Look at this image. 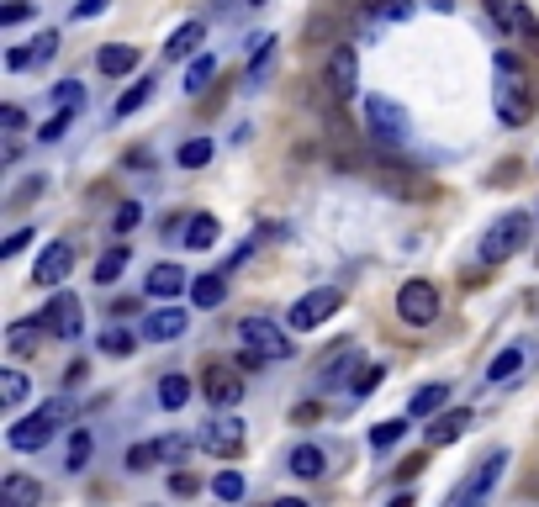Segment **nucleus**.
I'll return each instance as SVG.
<instances>
[{
    "label": "nucleus",
    "instance_id": "c85d7f7f",
    "mask_svg": "<svg viewBox=\"0 0 539 507\" xmlns=\"http://www.w3.org/2000/svg\"><path fill=\"white\" fill-rule=\"evenodd\" d=\"M159 460H164V439H148V444L127 449V471H154Z\"/></svg>",
    "mask_w": 539,
    "mask_h": 507
},
{
    "label": "nucleus",
    "instance_id": "c756f323",
    "mask_svg": "<svg viewBox=\"0 0 539 507\" xmlns=\"http://www.w3.org/2000/svg\"><path fill=\"white\" fill-rule=\"evenodd\" d=\"M185 402H191V381H185V375H164V381H159V407H185Z\"/></svg>",
    "mask_w": 539,
    "mask_h": 507
},
{
    "label": "nucleus",
    "instance_id": "c03bdc74",
    "mask_svg": "<svg viewBox=\"0 0 539 507\" xmlns=\"http://www.w3.org/2000/svg\"><path fill=\"white\" fill-rule=\"evenodd\" d=\"M53 53H59V32H43V37L32 43V64H48Z\"/></svg>",
    "mask_w": 539,
    "mask_h": 507
},
{
    "label": "nucleus",
    "instance_id": "9b49d317",
    "mask_svg": "<svg viewBox=\"0 0 539 507\" xmlns=\"http://www.w3.org/2000/svg\"><path fill=\"white\" fill-rule=\"evenodd\" d=\"M43 328H48L53 338H64V344L85 338V307H80V296H69V291L53 296V302L43 307Z\"/></svg>",
    "mask_w": 539,
    "mask_h": 507
},
{
    "label": "nucleus",
    "instance_id": "2eb2a0df",
    "mask_svg": "<svg viewBox=\"0 0 539 507\" xmlns=\"http://www.w3.org/2000/svg\"><path fill=\"white\" fill-rule=\"evenodd\" d=\"M185 317L180 307H159V312H148L143 317V338H154V344H175V338H185Z\"/></svg>",
    "mask_w": 539,
    "mask_h": 507
},
{
    "label": "nucleus",
    "instance_id": "cd10ccee",
    "mask_svg": "<svg viewBox=\"0 0 539 507\" xmlns=\"http://www.w3.org/2000/svg\"><path fill=\"white\" fill-rule=\"evenodd\" d=\"M90 449H96V439H90L85 428H74V434H69V449H64V471H85V465H90Z\"/></svg>",
    "mask_w": 539,
    "mask_h": 507
},
{
    "label": "nucleus",
    "instance_id": "49530a36",
    "mask_svg": "<svg viewBox=\"0 0 539 507\" xmlns=\"http://www.w3.org/2000/svg\"><path fill=\"white\" fill-rule=\"evenodd\" d=\"M27 16H32L27 0H11V6H0V27H16V22H27Z\"/></svg>",
    "mask_w": 539,
    "mask_h": 507
},
{
    "label": "nucleus",
    "instance_id": "f03ea898",
    "mask_svg": "<svg viewBox=\"0 0 539 507\" xmlns=\"http://www.w3.org/2000/svg\"><path fill=\"white\" fill-rule=\"evenodd\" d=\"M64 418H74V402H69V397H53V402H43L37 412H27L22 423H11L6 444H11V449H22V455H27V449H43L53 434H59V423H64Z\"/></svg>",
    "mask_w": 539,
    "mask_h": 507
},
{
    "label": "nucleus",
    "instance_id": "37998d69",
    "mask_svg": "<svg viewBox=\"0 0 539 507\" xmlns=\"http://www.w3.org/2000/svg\"><path fill=\"white\" fill-rule=\"evenodd\" d=\"M381 381H386V370H381V365H365V370L355 375V397H370Z\"/></svg>",
    "mask_w": 539,
    "mask_h": 507
},
{
    "label": "nucleus",
    "instance_id": "bf43d9fd",
    "mask_svg": "<svg viewBox=\"0 0 539 507\" xmlns=\"http://www.w3.org/2000/svg\"><path fill=\"white\" fill-rule=\"evenodd\" d=\"M249 6H265V0H249Z\"/></svg>",
    "mask_w": 539,
    "mask_h": 507
},
{
    "label": "nucleus",
    "instance_id": "7ed1b4c3",
    "mask_svg": "<svg viewBox=\"0 0 539 507\" xmlns=\"http://www.w3.org/2000/svg\"><path fill=\"white\" fill-rule=\"evenodd\" d=\"M503 465H508V449H492L481 465H471V476L455 486L450 497H444V507H487V497L497 492V476H503Z\"/></svg>",
    "mask_w": 539,
    "mask_h": 507
},
{
    "label": "nucleus",
    "instance_id": "6e6d98bb",
    "mask_svg": "<svg viewBox=\"0 0 539 507\" xmlns=\"http://www.w3.org/2000/svg\"><path fill=\"white\" fill-rule=\"evenodd\" d=\"M386 507H413V497H407V492H397L392 502H386Z\"/></svg>",
    "mask_w": 539,
    "mask_h": 507
},
{
    "label": "nucleus",
    "instance_id": "09e8293b",
    "mask_svg": "<svg viewBox=\"0 0 539 507\" xmlns=\"http://www.w3.org/2000/svg\"><path fill=\"white\" fill-rule=\"evenodd\" d=\"M27 243H32V228H16L6 243H0V259H11V254H22L27 249Z\"/></svg>",
    "mask_w": 539,
    "mask_h": 507
},
{
    "label": "nucleus",
    "instance_id": "79ce46f5",
    "mask_svg": "<svg viewBox=\"0 0 539 507\" xmlns=\"http://www.w3.org/2000/svg\"><path fill=\"white\" fill-rule=\"evenodd\" d=\"M69 122H74V111H59V117H48L43 127H37V138H43V143H59V138L69 133Z\"/></svg>",
    "mask_w": 539,
    "mask_h": 507
},
{
    "label": "nucleus",
    "instance_id": "4c0bfd02",
    "mask_svg": "<svg viewBox=\"0 0 539 507\" xmlns=\"http://www.w3.org/2000/svg\"><path fill=\"white\" fill-rule=\"evenodd\" d=\"M127 270V249H111V254H101L96 259V286H111V280H117Z\"/></svg>",
    "mask_w": 539,
    "mask_h": 507
},
{
    "label": "nucleus",
    "instance_id": "aec40b11",
    "mask_svg": "<svg viewBox=\"0 0 539 507\" xmlns=\"http://www.w3.org/2000/svg\"><path fill=\"white\" fill-rule=\"evenodd\" d=\"M524 360H529V354L518 349V344H513V349H503V354H497V360H492L487 381H492V386H513L518 375H524Z\"/></svg>",
    "mask_w": 539,
    "mask_h": 507
},
{
    "label": "nucleus",
    "instance_id": "5fc2aeb1",
    "mask_svg": "<svg viewBox=\"0 0 539 507\" xmlns=\"http://www.w3.org/2000/svg\"><path fill=\"white\" fill-rule=\"evenodd\" d=\"M170 492H175V497H191V492H196V476H185V471L170 476Z\"/></svg>",
    "mask_w": 539,
    "mask_h": 507
},
{
    "label": "nucleus",
    "instance_id": "6ab92c4d",
    "mask_svg": "<svg viewBox=\"0 0 539 507\" xmlns=\"http://www.w3.org/2000/svg\"><path fill=\"white\" fill-rule=\"evenodd\" d=\"M96 69H101V74H133V69H138V48H133V43H106V48L96 53Z\"/></svg>",
    "mask_w": 539,
    "mask_h": 507
},
{
    "label": "nucleus",
    "instance_id": "6e6552de",
    "mask_svg": "<svg viewBox=\"0 0 539 507\" xmlns=\"http://www.w3.org/2000/svg\"><path fill=\"white\" fill-rule=\"evenodd\" d=\"M323 90H328V96L339 101V106H344V101H355V90H360V59H355V48H349V43H339V48L328 53Z\"/></svg>",
    "mask_w": 539,
    "mask_h": 507
},
{
    "label": "nucleus",
    "instance_id": "39448f33",
    "mask_svg": "<svg viewBox=\"0 0 539 507\" xmlns=\"http://www.w3.org/2000/svg\"><path fill=\"white\" fill-rule=\"evenodd\" d=\"M529 243V212H508V217H497L487 238H481V265H503L508 254H518Z\"/></svg>",
    "mask_w": 539,
    "mask_h": 507
},
{
    "label": "nucleus",
    "instance_id": "dca6fc26",
    "mask_svg": "<svg viewBox=\"0 0 539 507\" xmlns=\"http://www.w3.org/2000/svg\"><path fill=\"white\" fill-rule=\"evenodd\" d=\"M0 507H43V481H32V476H6L0 481Z\"/></svg>",
    "mask_w": 539,
    "mask_h": 507
},
{
    "label": "nucleus",
    "instance_id": "f3484780",
    "mask_svg": "<svg viewBox=\"0 0 539 507\" xmlns=\"http://www.w3.org/2000/svg\"><path fill=\"white\" fill-rule=\"evenodd\" d=\"M185 286H191V280H185V270H180V265H154V270H148V280H143V291H148V296H159V302L180 296Z\"/></svg>",
    "mask_w": 539,
    "mask_h": 507
},
{
    "label": "nucleus",
    "instance_id": "a18cd8bd",
    "mask_svg": "<svg viewBox=\"0 0 539 507\" xmlns=\"http://www.w3.org/2000/svg\"><path fill=\"white\" fill-rule=\"evenodd\" d=\"M143 222V206L138 201H127V206H117V233H133Z\"/></svg>",
    "mask_w": 539,
    "mask_h": 507
},
{
    "label": "nucleus",
    "instance_id": "c9c22d12",
    "mask_svg": "<svg viewBox=\"0 0 539 507\" xmlns=\"http://www.w3.org/2000/svg\"><path fill=\"white\" fill-rule=\"evenodd\" d=\"M148 96H154V85H148V80H138L133 90H122V96H117V106H111V111H117V117L127 122V117H133V111L148 101Z\"/></svg>",
    "mask_w": 539,
    "mask_h": 507
},
{
    "label": "nucleus",
    "instance_id": "f257e3e1",
    "mask_svg": "<svg viewBox=\"0 0 539 507\" xmlns=\"http://www.w3.org/2000/svg\"><path fill=\"white\" fill-rule=\"evenodd\" d=\"M497 117L508 127H524L534 117V96H529V80H524V64L513 53H497Z\"/></svg>",
    "mask_w": 539,
    "mask_h": 507
},
{
    "label": "nucleus",
    "instance_id": "7c9ffc66",
    "mask_svg": "<svg viewBox=\"0 0 539 507\" xmlns=\"http://www.w3.org/2000/svg\"><path fill=\"white\" fill-rule=\"evenodd\" d=\"M518 43H529L534 53H539V22H534V11L524 6V0H518V11H513V27H508Z\"/></svg>",
    "mask_w": 539,
    "mask_h": 507
},
{
    "label": "nucleus",
    "instance_id": "e433bc0d",
    "mask_svg": "<svg viewBox=\"0 0 539 507\" xmlns=\"http://www.w3.org/2000/svg\"><path fill=\"white\" fill-rule=\"evenodd\" d=\"M402 434H407V418H386V423L370 428V449H392Z\"/></svg>",
    "mask_w": 539,
    "mask_h": 507
},
{
    "label": "nucleus",
    "instance_id": "9d476101",
    "mask_svg": "<svg viewBox=\"0 0 539 507\" xmlns=\"http://www.w3.org/2000/svg\"><path fill=\"white\" fill-rule=\"evenodd\" d=\"M365 127H370V138H381V143H402L407 138V106H397L392 96H370Z\"/></svg>",
    "mask_w": 539,
    "mask_h": 507
},
{
    "label": "nucleus",
    "instance_id": "393cba45",
    "mask_svg": "<svg viewBox=\"0 0 539 507\" xmlns=\"http://www.w3.org/2000/svg\"><path fill=\"white\" fill-rule=\"evenodd\" d=\"M466 428H471V412L455 407V412H444V418L429 428V444H455L460 434H466Z\"/></svg>",
    "mask_w": 539,
    "mask_h": 507
},
{
    "label": "nucleus",
    "instance_id": "8fccbe9b",
    "mask_svg": "<svg viewBox=\"0 0 539 507\" xmlns=\"http://www.w3.org/2000/svg\"><path fill=\"white\" fill-rule=\"evenodd\" d=\"M22 106H0V133H22Z\"/></svg>",
    "mask_w": 539,
    "mask_h": 507
},
{
    "label": "nucleus",
    "instance_id": "603ef678",
    "mask_svg": "<svg viewBox=\"0 0 539 507\" xmlns=\"http://www.w3.org/2000/svg\"><path fill=\"white\" fill-rule=\"evenodd\" d=\"M291 423H302V428H312V423H318V402H302V407L291 412Z\"/></svg>",
    "mask_w": 539,
    "mask_h": 507
},
{
    "label": "nucleus",
    "instance_id": "864d4df0",
    "mask_svg": "<svg viewBox=\"0 0 539 507\" xmlns=\"http://www.w3.org/2000/svg\"><path fill=\"white\" fill-rule=\"evenodd\" d=\"M423 465H429V460H423V455H407V460L397 465V476H402V481H413V476L423 471Z\"/></svg>",
    "mask_w": 539,
    "mask_h": 507
},
{
    "label": "nucleus",
    "instance_id": "412c9836",
    "mask_svg": "<svg viewBox=\"0 0 539 507\" xmlns=\"http://www.w3.org/2000/svg\"><path fill=\"white\" fill-rule=\"evenodd\" d=\"M191 302L196 307H222V302H228V280H222V275H196L191 280Z\"/></svg>",
    "mask_w": 539,
    "mask_h": 507
},
{
    "label": "nucleus",
    "instance_id": "1a4fd4ad",
    "mask_svg": "<svg viewBox=\"0 0 539 507\" xmlns=\"http://www.w3.org/2000/svg\"><path fill=\"white\" fill-rule=\"evenodd\" d=\"M397 317L407 328H429L439 317V291L434 280H407V286L397 291Z\"/></svg>",
    "mask_w": 539,
    "mask_h": 507
},
{
    "label": "nucleus",
    "instance_id": "bb28decb",
    "mask_svg": "<svg viewBox=\"0 0 539 507\" xmlns=\"http://www.w3.org/2000/svg\"><path fill=\"white\" fill-rule=\"evenodd\" d=\"M22 402H27V375L22 370H0V407L16 412Z\"/></svg>",
    "mask_w": 539,
    "mask_h": 507
},
{
    "label": "nucleus",
    "instance_id": "473e14b6",
    "mask_svg": "<svg viewBox=\"0 0 539 507\" xmlns=\"http://www.w3.org/2000/svg\"><path fill=\"white\" fill-rule=\"evenodd\" d=\"M212 74H217V59H212V53H196L191 69H185V90H191V96H196V90H207Z\"/></svg>",
    "mask_w": 539,
    "mask_h": 507
},
{
    "label": "nucleus",
    "instance_id": "f704fd0d",
    "mask_svg": "<svg viewBox=\"0 0 539 507\" xmlns=\"http://www.w3.org/2000/svg\"><path fill=\"white\" fill-rule=\"evenodd\" d=\"M349 370H355V349H339V354H328V360H323V386H339Z\"/></svg>",
    "mask_w": 539,
    "mask_h": 507
},
{
    "label": "nucleus",
    "instance_id": "0eeeda50",
    "mask_svg": "<svg viewBox=\"0 0 539 507\" xmlns=\"http://www.w3.org/2000/svg\"><path fill=\"white\" fill-rule=\"evenodd\" d=\"M339 307H344V296L333 291V286H318V291H307V296H296V302H291L286 328H291V333H312L318 323H328Z\"/></svg>",
    "mask_w": 539,
    "mask_h": 507
},
{
    "label": "nucleus",
    "instance_id": "13d9d810",
    "mask_svg": "<svg viewBox=\"0 0 539 507\" xmlns=\"http://www.w3.org/2000/svg\"><path fill=\"white\" fill-rule=\"evenodd\" d=\"M429 6H434V11H450V6H455V0H429Z\"/></svg>",
    "mask_w": 539,
    "mask_h": 507
},
{
    "label": "nucleus",
    "instance_id": "2f4dec72",
    "mask_svg": "<svg viewBox=\"0 0 539 507\" xmlns=\"http://www.w3.org/2000/svg\"><path fill=\"white\" fill-rule=\"evenodd\" d=\"M212 154H217V148H212V138H191V143H180V169H201V164H212Z\"/></svg>",
    "mask_w": 539,
    "mask_h": 507
},
{
    "label": "nucleus",
    "instance_id": "4468645a",
    "mask_svg": "<svg viewBox=\"0 0 539 507\" xmlns=\"http://www.w3.org/2000/svg\"><path fill=\"white\" fill-rule=\"evenodd\" d=\"M69 270H74V249L69 243H48V249L37 254V265H32V280L37 286H64Z\"/></svg>",
    "mask_w": 539,
    "mask_h": 507
},
{
    "label": "nucleus",
    "instance_id": "b1692460",
    "mask_svg": "<svg viewBox=\"0 0 539 507\" xmlns=\"http://www.w3.org/2000/svg\"><path fill=\"white\" fill-rule=\"evenodd\" d=\"M291 471L302 476V481H312V476H323V471H328L323 449H318V444H296V449H291Z\"/></svg>",
    "mask_w": 539,
    "mask_h": 507
},
{
    "label": "nucleus",
    "instance_id": "58836bf2",
    "mask_svg": "<svg viewBox=\"0 0 539 507\" xmlns=\"http://www.w3.org/2000/svg\"><path fill=\"white\" fill-rule=\"evenodd\" d=\"M212 497H217V502H244V476H238V471H222V476L212 481Z\"/></svg>",
    "mask_w": 539,
    "mask_h": 507
},
{
    "label": "nucleus",
    "instance_id": "4d7b16f0",
    "mask_svg": "<svg viewBox=\"0 0 539 507\" xmlns=\"http://www.w3.org/2000/svg\"><path fill=\"white\" fill-rule=\"evenodd\" d=\"M275 507H307L302 497H281V502H275Z\"/></svg>",
    "mask_w": 539,
    "mask_h": 507
},
{
    "label": "nucleus",
    "instance_id": "ddd939ff",
    "mask_svg": "<svg viewBox=\"0 0 539 507\" xmlns=\"http://www.w3.org/2000/svg\"><path fill=\"white\" fill-rule=\"evenodd\" d=\"M196 444L212 449V455H222V460H233L238 449H244V423H238V418H207V428L196 434Z\"/></svg>",
    "mask_w": 539,
    "mask_h": 507
},
{
    "label": "nucleus",
    "instance_id": "de8ad7c7",
    "mask_svg": "<svg viewBox=\"0 0 539 507\" xmlns=\"http://www.w3.org/2000/svg\"><path fill=\"white\" fill-rule=\"evenodd\" d=\"M487 11H492V22H497V27H513V11H518V0H487Z\"/></svg>",
    "mask_w": 539,
    "mask_h": 507
},
{
    "label": "nucleus",
    "instance_id": "a878e982",
    "mask_svg": "<svg viewBox=\"0 0 539 507\" xmlns=\"http://www.w3.org/2000/svg\"><path fill=\"white\" fill-rule=\"evenodd\" d=\"M217 217L212 212H196L191 222H185V243H191V249H212V243H217Z\"/></svg>",
    "mask_w": 539,
    "mask_h": 507
},
{
    "label": "nucleus",
    "instance_id": "a19ab883",
    "mask_svg": "<svg viewBox=\"0 0 539 507\" xmlns=\"http://www.w3.org/2000/svg\"><path fill=\"white\" fill-rule=\"evenodd\" d=\"M370 11H376V16H392V22H407L418 6H413V0H370Z\"/></svg>",
    "mask_w": 539,
    "mask_h": 507
},
{
    "label": "nucleus",
    "instance_id": "4be33fe9",
    "mask_svg": "<svg viewBox=\"0 0 539 507\" xmlns=\"http://www.w3.org/2000/svg\"><path fill=\"white\" fill-rule=\"evenodd\" d=\"M450 402V386L444 381H434V386H423V391H413V402H407V418H434V412Z\"/></svg>",
    "mask_w": 539,
    "mask_h": 507
},
{
    "label": "nucleus",
    "instance_id": "ea45409f",
    "mask_svg": "<svg viewBox=\"0 0 539 507\" xmlns=\"http://www.w3.org/2000/svg\"><path fill=\"white\" fill-rule=\"evenodd\" d=\"M53 101H59V111H80L85 106V85H74V80L53 85Z\"/></svg>",
    "mask_w": 539,
    "mask_h": 507
},
{
    "label": "nucleus",
    "instance_id": "f8f14e48",
    "mask_svg": "<svg viewBox=\"0 0 539 507\" xmlns=\"http://www.w3.org/2000/svg\"><path fill=\"white\" fill-rule=\"evenodd\" d=\"M201 391H207L212 407H238L249 386H244V370H233V365H207V375H201Z\"/></svg>",
    "mask_w": 539,
    "mask_h": 507
},
{
    "label": "nucleus",
    "instance_id": "72a5a7b5",
    "mask_svg": "<svg viewBox=\"0 0 539 507\" xmlns=\"http://www.w3.org/2000/svg\"><path fill=\"white\" fill-rule=\"evenodd\" d=\"M133 349H138V338L127 328H106L101 333V354H111V360H122V354H133Z\"/></svg>",
    "mask_w": 539,
    "mask_h": 507
},
{
    "label": "nucleus",
    "instance_id": "20e7f679",
    "mask_svg": "<svg viewBox=\"0 0 539 507\" xmlns=\"http://www.w3.org/2000/svg\"><path fill=\"white\" fill-rule=\"evenodd\" d=\"M370 175H376V185H381V191H392L397 201H423V196H434V180L423 175V169L402 164V159H376V164H370Z\"/></svg>",
    "mask_w": 539,
    "mask_h": 507
},
{
    "label": "nucleus",
    "instance_id": "423d86ee",
    "mask_svg": "<svg viewBox=\"0 0 539 507\" xmlns=\"http://www.w3.org/2000/svg\"><path fill=\"white\" fill-rule=\"evenodd\" d=\"M238 344H244L249 354H259V360H291V338L281 323H270V317H244L238 323Z\"/></svg>",
    "mask_w": 539,
    "mask_h": 507
},
{
    "label": "nucleus",
    "instance_id": "a211bd4d",
    "mask_svg": "<svg viewBox=\"0 0 539 507\" xmlns=\"http://www.w3.org/2000/svg\"><path fill=\"white\" fill-rule=\"evenodd\" d=\"M201 37H207V27H201V22H185V27H175V32H170V43H164V59H170V64L191 59V53L201 48Z\"/></svg>",
    "mask_w": 539,
    "mask_h": 507
},
{
    "label": "nucleus",
    "instance_id": "5701e85b",
    "mask_svg": "<svg viewBox=\"0 0 539 507\" xmlns=\"http://www.w3.org/2000/svg\"><path fill=\"white\" fill-rule=\"evenodd\" d=\"M43 323H16L11 333H6V349L16 354V360H27V354H37V344H43Z\"/></svg>",
    "mask_w": 539,
    "mask_h": 507
},
{
    "label": "nucleus",
    "instance_id": "3c124183",
    "mask_svg": "<svg viewBox=\"0 0 539 507\" xmlns=\"http://www.w3.org/2000/svg\"><path fill=\"white\" fill-rule=\"evenodd\" d=\"M101 11H106V0H74L69 16H74V22H90V16H101Z\"/></svg>",
    "mask_w": 539,
    "mask_h": 507
}]
</instances>
